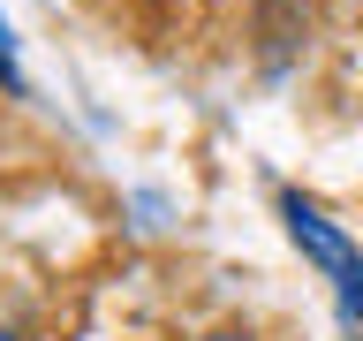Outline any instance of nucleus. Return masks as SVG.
Masks as SVG:
<instances>
[{"label":"nucleus","instance_id":"5","mask_svg":"<svg viewBox=\"0 0 363 341\" xmlns=\"http://www.w3.org/2000/svg\"><path fill=\"white\" fill-rule=\"evenodd\" d=\"M0 341H23V334H16V326H0Z\"/></svg>","mask_w":363,"mask_h":341},{"label":"nucleus","instance_id":"2","mask_svg":"<svg viewBox=\"0 0 363 341\" xmlns=\"http://www.w3.org/2000/svg\"><path fill=\"white\" fill-rule=\"evenodd\" d=\"M0 84L23 99V61H16V31H8V16H0Z\"/></svg>","mask_w":363,"mask_h":341},{"label":"nucleus","instance_id":"1","mask_svg":"<svg viewBox=\"0 0 363 341\" xmlns=\"http://www.w3.org/2000/svg\"><path fill=\"white\" fill-rule=\"evenodd\" d=\"M272 212H280V235L295 243V258L318 266V281H325L333 296H348L363 281V243L348 235V220H340L333 205H318L311 190L280 182V190H272Z\"/></svg>","mask_w":363,"mask_h":341},{"label":"nucleus","instance_id":"4","mask_svg":"<svg viewBox=\"0 0 363 341\" xmlns=\"http://www.w3.org/2000/svg\"><path fill=\"white\" fill-rule=\"evenodd\" d=\"M197 341H257V334H242V326H212V334H197Z\"/></svg>","mask_w":363,"mask_h":341},{"label":"nucleus","instance_id":"3","mask_svg":"<svg viewBox=\"0 0 363 341\" xmlns=\"http://www.w3.org/2000/svg\"><path fill=\"white\" fill-rule=\"evenodd\" d=\"M333 311H340V334H348V341H363V281H356L348 296H333Z\"/></svg>","mask_w":363,"mask_h":341}]
</instances>
